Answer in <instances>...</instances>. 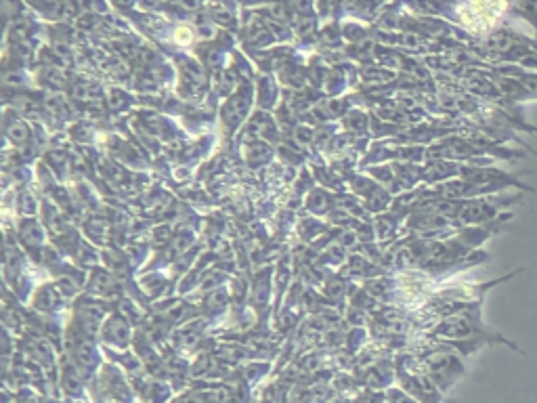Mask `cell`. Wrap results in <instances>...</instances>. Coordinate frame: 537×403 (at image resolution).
<instances>
[{
	"label": "cell",
	"mask_w": 537,
	"mask_h": 403,
	"mask_svg": "<svg viewBox=\"0 0 537 403\" xmlns=\"http://www.w3.org/2000/svg\"><path fill=\"white\" fill-rule=\"evenodd\" d=\"M9 134H11V139H13L15 143H23V141H28V128H25L23 124H15V126L9 130Z\"/></svg>",
	"instance_id": "obj_1"
}]
</instances>
